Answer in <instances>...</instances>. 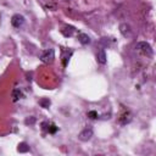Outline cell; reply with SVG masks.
<instances>
[{
  "label": "cell",
  "instance_id": "30bf717a",
  "mask_svg": "<svg viewBox=\"0 0 156 156\" xmlns=\"http://www.w3.org/2000/svg\"><path fill=\"white\" fill-rule=\"evenodd\" d=\"M74 32V28L72 26H65L62 29H61V33L65 35V37H71Z\"/></svg>",
  "mask_w": 156,
  "mask_h": 156
},
{
  "label": "cell",
  "instance_id": "8992f818",
  "mask_svg": "<svg viewBox=\"0 0 156 156\" xmlns=\"http://www.w3.org/2000/svg\"><path fill=\"white\" fill-rule=\"evenodd\" d=\"M119 32H121V34H122L124 38H130V37H132L130 26L127 24V23H122V24L119 26Z\"/></svg>",
  "mask_w": 156,
  "mask_h": 156
},
{
  "label": "cell",
  "instance_id": "52a82bcc",
  "mask_svg": "<svg viewBox=\"0 0 156 156\" xmlns=\"http://www.w3.org/2000/svg\"><path fill=\"white\" fill-rule=\"evenodd\" d=\"M96 60H98V62L101 63V65H105V63H106V52H105L104 49H100V50L98 51V54H96Z\"/></svg>",
  "mask_w": 156,
  "mask_h": 156
},
{
  "label": "cell",
  "instance_id": "5b68a950",
  "mask_svg": "<svg viewBox=\"0 0 156 156\" xmlns=\"http://www.w3.org/2000/svg\"><path fill=\"white\" fill-rule=\"evenodd\" d=\"M132 121V113L128 111V110H123V112L119 115V118H118V122L121 124H127Z\"/></svg>",
  "mask_w": 156,
  "mask_h": 156
},
{
  "label": "cell",
  "instance_id": "7a4b0ae2",
  "mask_svg": "<svg viewBox=\"0 0 156 156\" xmlns=\"http://www.w3.org/2000/svg\"><path fill=\"white\" fill-rule=\"evenodd\" d=\"M40 60L43 61V62H45V63H51L52 61H54V58H55V51H54V49H46V50H44L41 54H40Z\"/></svg>",
  "mask_w": 156,
  "mask_h": 156
},
{
  "label": "cell",
  "instance_id": "9a60e30c",
  "mask_svg": "<svg viewBox=\"0 0 156 156\" xmlns=\"http://www.w3.org/2000/svg\"><path fill=\"white\" fill-rule=\"evenodd\" d=\"M34 121H35V119L32 117L30 119H29V118H28V119H26V123H27V124H28V123H34Z\"/></svg>",
  "mask_w": 156,
  "mask_h": 156
},
{
  "label": "cell",
  "instance_id": "7c38bea8",
  "mask_svg": "<svg viewBox=\"0 0 156 156\" xmlns=\"http://www.w3.org/2000/svg\"><path fill=\"white\" fill-rule=\"evenodd\" d=\"M18 151L20 152H27V151H29V146L26 143H21V144H18Z\"/></svg>",
  "mask_w": 156,
  "mask_h": 156
},
{
  "label": "cell",
  "instance_id": "ba28073f",
  "mask_svg": "<svg viewBox=\"0 0 156 156\" xmlns=\"http://www.w3.org/2000/svg\"><path fill=\"white\" fill-rule=\"evenodd\" d=\"M78 40H79V41H80L83 45L90 44V41H91L90 37H89L88 34H85V33H79V34H78Z\"/></svg>",
  "mask_w": 156,
  "mask_h": 156
},
{
  "label": "cell",
  "instance_id": "4fadbf2b",
  "mask_svg": "<svg viewBox=\"0 0 156 156\" xmlns=\"http://www.w3.org/2000/svg\"><path fill=\"white\" fill-rule=\"evenodd\" d=\"M57 130V127L55 124H48V132L49 133H55Z\"/></svg>",
  "mask_w": 156,
  "mask_h": 156
},
{
  "label": "cell",
  "instance_id": "8fae6325",
  "mask_svg": "<svg viewBox=\"0 0 156 156\" xmlns=\"http://www.w3.org/2000/svg\"><path fill=\"white\" fill-rule=\"evenodd\" d=\"M50 104H51V101H50L48 98H43V99L39 100V105H40L41 107H44V108H48V107L50 106Z\"/></svg>",
  "mask_w": 156,
  "mask_h": 156
},
{
  "label": "cell",
  "instance_id": "5bb4252c",
  "mask_svg": "<svg viewBox=\"0 0 156 156\" xmlns=\"http://www.w3.org/2000/svg\"><path fill=\"white\" fill-rule=\"evenodd\" d=\"M88 117L91 118V119H95V118H98V112L96 111H89L88 112Z\"/></svg>",
  "mask_w": 156,
  "mask_h": 156
},
{
  "label": "cell",
  "instance_id": "3957f363",
  "mask_svg": "<svg viewBox=\"0 0 156 156\" xmlns=\"http://www.w3.org/2000/svg\"><path fill=\"white\" fill-rule=\"evenodd\" d=\"M93 129L90 128V127H87V128H84L79 134H78V139L79 140H82V141H88L91 136H93Z\"/></svg>",
  "mask_w": 156,
  "mask_h": 156
},
{
  "label": "cell",
  "instance_id": "277c9868",
  "mask_svg": "<svg viewBox=\"0 0 156 156\" xmlns=\"http://www.w3.org/2000/svg\"><path fill=\"white\" fill-rule=\"evenodd\" d=\"M11 23H12V26H13L15 28H20V27H22L23 23H24V17H23L22 15H20V13H16V15L12 16Z\"/></svg>",
  "mask_w": 156,
  "mask_h": 156
},
{
  "label": "cell",
  "instance_id": "6da1fadb",
  "mask_svg": "<svg viewBox=\"0 0 156 156\" xmlns=\"http://www.w3.org/2000/svg\"><path fill=\"white\" fill-rule=\"evenodd\" d=\"M135 50H138L139 52H141L143 55H146V56H151L152 55V49L150 46L149 43L146 41H139L135 44Z\"/></svg>",
  "mask_w": 156,
  "mask_h": 156
},
{
  "label": "cell",
  "instance_id": "9c48e42d",
  "mask_svg": "<svg viewBox=\"0 0 156 156\" xmlns=\"http://www.w3.org/2000/svg\"><path fill=\"white\" fill-rule=\"evenodd\" d=\"M22 96H23V94H22V91H21L18 88L13 89V90H12V93H11V98H12V101H18V100H20Z\"/></svg>",
  "mask_w": 156,
  "mask_h": 156
}]
</instances>
